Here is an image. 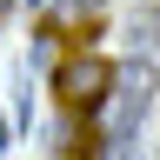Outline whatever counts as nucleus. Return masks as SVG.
<instances>
[{"mask_svg":"<svg viewBox=\"0 0 160 160\" xmlns=\"http://www.w3.org/2000/svg\"><path fill=\"white\" fill-rule=\"evenodd\" d=\"M93 80H100V67H73L67 73V93H93Z\"/></svg>","mask_w":160,"mask_h":160,"instance_id":"f257e3e1","label":"nucleus"},{"mask_svg":"<svg viewBox=\"0 0 160 160\" xmlns=\"http://www.w3.org/2000/svg\"><path fill=\"white\" fill-rule=\"evenodd\" d=\"M0 153H7V120H0Z\"/></svg>","mask_w":160,"mask_h":160,"instance_id":"f03ea898","label":"nucleus"}]
</instances>
